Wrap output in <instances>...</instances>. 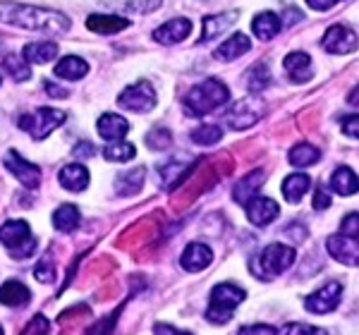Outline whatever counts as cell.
<instances>
[{"label": "cell", "instance_id": "cell-13", "mask_svg": "<svg viewBox=\"0 0 359 335\" xmlns=\"http://www.w3.org/2000/svg\"><path fill=\"white\" fill-rule=\"evenodd\" d=\"M278 216H280V206H278L273 199H269V196H254V199L247 201L249 223L259 225V228L273 223Z\"/></svg>", "mask_w": 359, "mask_h": 335}, {"label": "cell", "instance_id": "cell-42", "mask_svg": "<svg viewBox=\"0 0 359 335\" xmlns=\"http://www.w3.org/2000/svg\"><path fill=\"white\" fill-rule=\"evenodd\" d=\"M343 132L347 137H352V139H359V113L347 115L343 120Z\"/></svg>", "mask_w": 359, "mask_h": 335}, {"label": "cell", "instance_id": "cell-12", "mask_svg": "<svg viewBox=\"0 0 359 335\" xmlns=\"http://www.w3.org/2000/svg\"><path fill=\"white\" fill-rule=\"evenodd\" d=\"M326 249L335 261L345 266H359V240L347 235H331L326 240Z\"/></svg>", "mask_w": 359, "mask_h": 335}, {"label": "cell", "instance_id": "cell-27", "mask_svg": "<svg viewBox=\"0 0 359 335\" xmlns=\"http://www.w3.org/2000/svg\"><path fill=\"white\" fill-rule=\"evenodd\" d=\"M311 189V177L304 175V172H294V175H287L283 180V196H285L290 204H299L302 196Z\"/></svg>", "mask_w": 359, "mask_h": 335}, {"label": "cell", "instance_id": "cell-40", "mask_svg": "<svg viewBox=\"0 0 359 335\" xmlns=\"http://www.w3.org/2000/svg\"><path fill=\"white\" fill-rule=\"evenodd\" d=\"M34 275H36V280H41V282H50L55 278V271H53V261H50L48 257L41 259L39 261V266L34 268Z\"/></svg>", "mask_w": 359, "mask_h": 335}, {"label": "cell", "instance_id": "cell-50", "mask_svg": "<svg viewBox=\"0 0 359 335\" xmlns=\"http://www.w3.org/2000/svg\"><path fill=\"white\" fill-rule=\"evenodd\" d=\"M0 84H3V77H0Z\"/></svg>", "mask_w": 359, "mask_h": 335}, {"label": "cell", "instance_id": "cell-14", "mask_svg": "<svg viewBox=\"0 0 359 335\" xmlns=\"http://www.w3.org/2000/svg\"><path fill=\"white\" fill-rule=\"evenodd\" d=\"M192 32V22L187 17H175V20H168L165 25H161L158 29L154 32V41L163 43V46H172V43H180L189 36Z\"/></svg>", "mask_w": 359, "mask_h": 335}, {"label": "cell", "instance_id": "cell-20", "mask_svg": "<svg viewBox=\"0 0 359 335\" xmlns=\"http://www.w3.org/2000/svg\"><path fill=\"white\" fill-rule=\"evenodd\" d=\"M53 72H55V77H60V79L77 82V79L86 77V72H89V62H86L84 57H77V55H65L55 62Z\"/></svg>", "mask_w": 359, "mask_h": 335}, {"label": "cell", "instance_id": "cell-39", "mask_svg": "<svg viewBox=\"0 0 359 335\" xmlns=\"http://www.w3.org/2000/svg\"><path fill=\"white\" fill-rule=\"evenodd\" d=\"M340 235L347 238H359V213H347L340 223Z\"/></svg>", "mask_w": 359, "mask_h": 335}, {"label": "cell", "instance_id": "cell-24", "mask_svg": "<svg viewBox=\"0 0 359 335\" xmlns=\"http://www.w3.org/2000/svg\"><path fill=\"white\" fill-rule=\"evenodd\" d=\"M331 189L338 192L340 196H352L359 192V177L352 168L340 165L338 170L331 175Z\"/></svg>", "mask_w": 359, "mask_h": 335}, {"label": "cell", "instance_id": "cell-8", "mask_svg": "<svg viewBox=\"0 0 359 335\" xmlns=\"http://www.w3.org/2000/svg\"><path fill=\"white\" fill-rule=\"evenodd\" d=\"M118 106L132 113H149L156 108V91L149 82H135L118 96Z\"/></svg>", "mask_w": 359, "mask_h": 335}, {"label": "cell", "instance_id": "cell-5", "mask_svg": "<svg viewBox=\"0 0 359 335\" xmlns=\"http://www.w3.org/2000/svg\"><path fill=\"white\" fill-rule=\"evenodd\" d=\"M294 264V249L280 242H273L259 254V259L252 264V271L262 278H273V275L285 273L287 268Z\"/></svg>", "mask_w": 359, "mask_h": 335}, {"label": "cell", "instance_id": "cell-28", "mask_svg": "<svg viewBox=\"0 0 359 335\" xmlns=\"http://www.w3.org/2000/svg\"><path fill=\"white\" fill-rule=\"evenodd\" d=\"M237 22V13H221V15H211L204 20V32H201V41H208V39L221 36L225 29H230V25Z\"/></svg>", "mask_w": 359, "mask_h": 335}, {"label": "cell", "instance_id": "cell-45", "mask_svg": "<svg viewBox=\"0 0 359 335\" xmlns=\"http://www.w3.org/2000/svg\"><path fill=\"white\" fill-rule=\"evenodd\" d=\"M335 3H338V0H306V5H309L311 10H318V13H326V10H331Z\"/></svg>", "mask_w": 359, "mask_h": 335}, {"label": "cell", "instance_id": "cell-15", "mask_svg": "<svg viewBox=\"0 0 359 335\" xmlns=\"http://www.w3.org/2000/svg\"><path fill=\"white\" fill-rule=\"evenodd\" d=\"M211 261H213V254L206 245H201V242L187 245L182 257H180V264H182V268L187 271V273H199V271H204Z\"/></svg>", "mask_w": 359, "mask_h": 335}, {"label": "cell", "instance_id": "cell-34", "mask_svg": "<svg viewBox=\"0 0 359 335\" xmlns=\"http://www.w3.org/2000/svg\"><path fill=\"white\" fill-rule=\"evenodd\" d=\"M3 67L8 70V74L15 79V82H27V79L32 77V70H29L27 60H25V57H20L17 53H10L8 57H5Z\"/></svg>", "mask_w": 359, "mask_h": 335}, {"label": "cell", "instance_id": "cell-41", "mask_svg": "<svg viewBox=\"0 0 359 335\" xmlns=\"http://www.w3.org/2000/svg\"><path fill=\"white\" fill-rule=\"evenodd\" d=\"M278 331L273 326H266V323H254V326H245L240 328L237 335H276Z\"/></svg>", "mask_w": 359, "mask_h": 335}, {"label": "cell", "instance_id": "cell-17", "mask_svg": "<svg viewBox=\"0 0 359 335\" xmlns=\"http://www.w3.org/2000/svg\"><path fill=\"white\" fill-rule=\"evenodd\" d=\"M96 130L106 142H123V137L130 132V123L118 113H106L98 118Z\"/></svg>", "mask_w": 359, "mask_h": 335}, {"label": "cell", "instance_id": "cell-25", "mask_svg": "<svg viewBox=\"0 0 359 335\" xmlns=\"http://www.w3.org/2000/svg\"><path fill=\"white\" fill-rule=\"evenodd\" d=\"M22 57L27 60V65H43L57 57V46L53 41H39V43H27L22 50Z\"/></svg>", "mask_w": 359, "mask_h": 335}, {"label": "cell", "instance_id": "cell-22", "mask_svg": "<svg viewBox=\"0 0 359 335\" xmlns=\"http://www.w3.org/2000/svg\"><path fill=\"white\" fill-rule=\"evenodd\" d=\"M264 177H266L264 170H254V172H249V175L242 177L233 189V196H235L237 204H247L249 199H254L259 189L264 187Z\"/></svg>", "mask_w": 359, "mask_h": 335}, {"label": "cell", "instance_id": "cell-46", "mask_svg": "<svg viewBox=\"0 0 359 335\" xmlns=\"http://www.w3.org/2000/svg\"><path fill=\"white\" fill-rule=\"evenodd\" d=\"M94 153H96V149L91 146L89 142H82L74 146V156H94Z\"/></svg>", "mask_w": 359, "mask_h": 335}, {"label": "cell", "instance_id": "cell-26", "mask_svg": "<svg viewBox=\"0 0 359 335\" xmlns=\"http://www.w3.org/2000/svg\"><path fill=\"white\" fill-rule=\"evenodd\" d=\"M280 17H278L276 13H262L254 17L252 22V32L257 39H262V41H271V39H276L278 34H280Z\"/></svg>", "mask_w": 359, "mask_h": 335}, {"label": "cell", "instance_id": "cell-4", "mask_svg": "<svg viewBox=\"0 0 359 335\" xmlns=\"http://www.w3.org/2000/svg\"><path fill=\"white\" fill-rule=\"evenodd\" d=\"M0 245L13 259H29L36 252V240L32 238L27 221H5L0 225Z\"/></svg>", "mask_w": 359, "mask_h": 335}, {"label": "cell", "instance_id": "cell-1", "mask_svg": "<svg viewBox=\"0 0 359 335\" xmlns=\"http://www.w3.org/2000/svg\"><path fill=\"white\" fill-rule=\"evenodd\" d=\"M0 25L25 29V32L39 34H65L69 29V17L57 10L36 8V5L13 3V0H0Z\"/></svg>", "mask_w": 359, "mask_h": 335}, {"label": "cell", "instance_id": "cell-35", "mask_svg": "<svg viewBox=\"0 0 359 335\" xmlns=\"http://www.w3.org/2000/svg\"><path fill=\"white\" fill-rule=\"evenodd\" d=\"M192 142L199 144V146H211V144H218L223 139V130L218 125H199L196 130H192Z\"/></svg>", "mask_w": 359, "mask_h": 335}, {"label": "cell", "instance_id": "cell-43", "mask_svg": "<svg viewBox=\"0 0 359 335\" xmlns=\"http://www.w3.org/2000/svg\"><path fill=\"white\" fill-rule=\"evenodd\" d=\"M331 206V196H328L326 189H316V194H314V209L316 211H323V209H328Z\"/></svg>", "mask_w": 359, "mask_h": 335}, {"label": "cell", "instance_id": "cell-29", "mask_svg": "<svg viewBox=\"0 0 359 335\" xmlns=\"http://www.w3.org/2000/svg\"><path fill=\"white\" fill-rule=\"evenodd\" d=\"M142 184H144V168L139 165V168H135V170L123 172V175L115 180V192H118L120 196H132L142 189Z\"/></svg>", "mask_w": 359, "mask_h": 335}, {"label": "cell", "instance_id": "cell-18", "mask_svg": "<svg viewBox=\"0 0 359 335\" xmlns=\"http://www.w3.org/2000/svg\"><path fill=\"white\" fill-rule=\"evenodd\" d=\"M57 182L67 189V192H84L89 187V170L82 163H67L57 172Z\"/></svg>", "mask_w": 359, "mask_h": 335}, {"label": "cell", "instance_id": "cell-10", "mask_svg": "<svg viewBox=\"0 0 359 335\" xmlns=\"http://www.w3.org/2000/svg\"><path fill=\"white\" fill-rule=\"evenodd\" d=\"M340 297H343V285H340L338 280H331L323 287H318L314 294H309L304 307L309 309L311 314H331L340 304Z\"/></svg>", "mask_w": 359, "mask_h": 335}, {"label": "cell", "instance_id": "cell-7", "mask_svg": "<svg viewBox=\"0 0 359 335\" xmlns=\"http://www.w3.org/2000/svg\"><path fill=\"white\" fill-rule=\"evenodd\" d=\"M264 113H266L264 101H259V98H242V101H237L235 106L228 108L225 123L233 127V130H247V127L257 125L264 118Z\"/></svg>", "mask_w": 359, "mask_h": 335}, {"label": "cell", "instance_id": "cell-11", "mask_svg": "<svg viewBox=\"0 0 359 335\" xmlns=\"http://www.w3.org/2000/svg\"><path fill=\"white\" fill-rule=\"evenodd\" d=\"M5 168L22 182V187L27 189H36L41 184V168L36 163H29L27 158H22L17 151L5 153Z\"/></svg>", "mask_w": 359, "mask_h": 335}, {"label": "cell", "instance_id": "cell-32", "mask_svg": "<svg viewBox=\"0 0 359 335\" xmlns=\"http://www.w3.org/2000/svg\"><path fill=\"white\" fill-rule=\"evenodd\" d=\"M245 84H247V89L252 91V94H262L266 86L271 84L269 67H266L264 62H257L254 67H249V70L245 72Z\"/></svg>", "mask_w": 359, "mask_h": 335}, {"label": "cell", "instance_id": "cell-36", "mask_svg": "<svg viewBox=\"0 0 359 335\" xmlns=\"http://www.w3.org/2000/svg\"><path fill=\"white\" fill-rule=\"evenodd\" d=\"M147 144H149V149L161 151V149H168L172 144V135L165 130V127H154V130L147 135Z\"/></svg>", "mask_w": 359, "mask_h": 335}, {"label": "cell", "instance_id": "cell-47", "mask_svg": "<svg viewBox=\"0 0 359 335\" xmlns=\"http://www.w3.org/2000/svg\"><path fill=\"white\" fill-rule=\"evenodd\" d=\"M46 91H48V96H53V98H65L67 96V91L65 89H57V86L53 82H46Z\"/></svg>", "mask_w": 359, "mask_h": 335}, {"label": "cell", "instance_id": "cell-21", "mask_svg": "<svg viewBox=\"0 0 359 335\" xmlns=\"http://www.w3.org/2000/svg\"><path fill=\"white\" fill-rule=\"evenodd\" d=\"M249 48H252V41H249L247 34L237 32L233 36L228 39V41H223L218 46L216 50H213V55L218 57V60H237V57H242L245 53H249Z\"/></svg>", "mask_w": 359, "mask_h": 335}, {"label": "cell", "instance_id": "cell-49", "mask_svg": "<svg viewBox=\"0 0 359 335\" xmlns=\"http://www.w3.org/2000/svg\"><path fill=\"white\" fill-rule=\"evenodd\" d=\"M0 335H5V333H3V326H0Z\"/></svg>", "mask_w": 359, "mask_h": 335}, {"label": "cell", "instance_id": "cell-23", "mask_svg": "<svg viewBox=\"0 0 359 335\" xmlns=\"http://www.w3.org/2000/svg\"><path fill=\"white\" fill-rule=\"evenodd\" d=\"M29 299H32V292L20 280H8L0 285V304L5 307H25Z\"/></svg>", "mask_w": 359, "mask_h": 335}, {"label": "cell", "instance_id": "cell-6", "mask_svg": "<svg viewBox=\"0 0 359 335\" xmlns=\"http://www.w3.org/2000/svg\"><path fill=\"white\" fill-rule=\"evenodd\" d=\"M65 123V113L57 111V108H39L36 113L32 115H22L20 118V127L27 130L34 139L43 142L50 132H55L57 127Z\"/></svg>", "mask_w": 359, "mask_h": 335}, {"label": "cell", "instance_id": "cell-33", "mask_svg": "<svg viewBox=\"0 0 359 335\" xmlns=\"http://www.w3.org/2000/svg\"><path fill=\"white\" fill-rule=\"evenodd\" d=\"M135 156H137V149L127 142H113L103 149V158H106L108 163H127V160H132Z\"/></svg>", "mask_w": 359, "mask_h": 335}, {"label": "cell", "instance_id": "cell-37", "mask_svg": "<svg viewBox=\"0 0 359 335\" xmlns=\"http://www.w3.org/2000/svg\"><path fill=\"white\" fill-rule=\"evenodd\" d=\"M276 335H328L323 328L309 326V323H287Z\"/></svg>", "mask_w": 359, "mask_h": 335}, {"label": "cell", "instance_id": "cell-30", "mask_svg": "<svg viewBox=\"0 0 359 335\" xmlns=\"http://www.w3.org/2000/svg\"><path fill=\"white\" fill-rule=\"evenodd\" d=\"M287 158H290V163L294 168H309L318 163L321 151H318L316 146H311V144H294L290 149V153H287Z\"/></svg>", "mask_w": 359, "mask_h": 335}, {"label": "cell", "instance_id": "cell-3", "mask_svg": "<svg viewBox=\"0 0 359 335\" xmlns=\"http://www.w3.org/2000/svg\"><path fill=\"white\" fill-rule=\"evenodd\" d=\"M247 297V292L235 282H218L211 290V307L206 311V319L211 323H228L233 319V311L237 304H242Z\"/></svg>", "mask_w": 359, "mask_h": 335}, {"label": "cell", "instance_id": "cell-44", "mask_svg": "<svg viewBox=\"0 0 359 335\" xmlns=\"http://www.w3.org/2000/svg\"><path fill=\"white\" fill-rule=\"evenodd\" d=\"M154 335H192V333L177 331L175 326H168V323H156V326H154Z\"/></svg>", "mask_w": 359, "mask_h": 335}, {"label": "cell", "instance_id": "cell-16", "mask_svg": "<svg viewBox=\"0 0 359 335\" xmlns=\"http://www.w3.org/2000/svg\"><path fill=\"white\" fill-rule=\"evenodd\" d=\"M283 67H285V74L294 84H304L311 79V57L306 55L304 50H292V53H287L285 60H283Z\"/></svg>", "mask_w": 359, "mask_h": 335}, {"label": "cell", "instance_id": "cell-38", "mask_svg": "<svg viewBox=\"0 0 359 335\" xmlns=\"http://www.w3.org/2000/svg\"><path fill=\"white\" fill-rule=\"evenodd\" d=\"M48 331H50L48 319H46V316H34V319L25 326L22 335H48Z\"/></svg>", "mask_w": 359, "mask_h": 335}, {"label": "cell", "instance_id": "cell-48", "mask_svg": "<svg viewBox=\"0 0 359 335\" xmlns=\"http://www.w3.org/2000/svg\"><path fill=\"white\" fill-rule=\"evenodd\" d=\"M347 101H350V103H359V86H357L355 91H352V94H350V98H347Z\"/></svg>", "mask_w": 359, "mask_h": 335}, {"label": "cell", "instance_id": "cell-9", "mask_svg": "<svg viewBox=\"0 0 359 335\" xmlns=\"http://www.w3.org/2000/svg\"><path fill=\"white\" fill-rule=\"evenodd\" d=\"M321 46H323V50H328V53H333V55H345V53H352V50H357L359 36H357L355 32H352L350 27L333 25V27L326 29V34H323Z\"/></svg>", "mask_w": 359, "mask_h": 335}, {"label": "cell", "instance_id": "cell-19", "mask_svg": "<svg viewBox=\"0 0 359 335\" xmlns=\"http://www.w3.org/2000/svg\"><path fill=\"white\" fill-rule=\"evenodd\" d=\"M127 27H130V20H127V17H118V15H89L86 17V29H91L94 34H103V36L120 34Z\"/></svg>", "mask_w": 359, "mask_h": 335}, {"label": "cell", "instance_id": "cell-2", "mask_svg": "<svg viewBox=\"0 0 359 335\" xmlns=\"http://www.w3.org/2000/svg\"><path fill=\"white\" fill-rule=\"evenodd\" d=\"M230 101V89L218 79H206V82L192 86V89L184 94L182 106L184 113L194 115V118H201V115L216 111V108L225 106Z\"/></svg>", "mask_w": 359, "mask_h": 335}, {"label": "cell", "instance_id": "cell-31", "mask_svg": "<svg viewBox=\"0 0 359 335\" xmlns=\"http://www.w3.org/2000/svg\"><path fill=\"white\" fill-rule=\"evenodd\" d=\"M77 223H79V209L74 204H62L55 209L53 213L55 230H60V233H72V230L77 228Z\"/></svg>", "mask_w": 359, "mask_h": 335}]
</instances>
